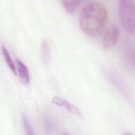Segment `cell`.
<instances>
[{
  "instance_id": "3957f363",
  "label": "cell",
  "mask_w": 135,
  "mask_h": 135,
  "mask_svg": "<svg viewBox=\"0 0 135 135\" xmlns=\"http://www.w3.org/2000/svg\"><path fill=\"white\" fill-rule=\"evenodd\" d=\"M105 75L108 81L122 94V95L130 101L131 100V94L127 84L115 73L109 71H104Z\"/></svg>"
},
{
  "instance_id": "ba28073f",
  "label": "cell",
  "mask_w": 135,
  "mask_h": 135,
  "mask_svg": "<svg viewBox=\"0 0 135 135\" xmlns=\"http://www.w3.org/2000/svg\"><path fill=\"white\" fill-rule=\"evenodd\" d=\"M61 3L65 11L68 13L72 14L77 9L81 2L78 1H62Z\"/></svg>"
},
{
  "instance_id": "6da1fadb",
  "label": "cell",
  "mask_w": 135,
  "mask_h": 135,
  "mask_svg": "<svg viewBox=\"0 0 135 135\" xmlns=\"http://www.w3.org/2000/svg\"><path fill=\"white\" fill-rule=\"evenodd\" d=\"M108 17V11L103 4L99 1H91L81 9L79 25L85 33L91 36H97L103 31Z\"/></svg>"
},
{
  "instance_id": "30bf717a",
  "label": "cell",
  "mask_w": 135,
  "mask_h": 135,
  "mask_svg": "<svg viewBox=\"0 0 135 135\" xmlns=\"http://www.w3.org/2000/svg\"><path fill=\"white\" fill-rule=\"evenodd\" d=\"M124 57L126 64L131 66H134V51L130 47H126L124 50Z\"/></svg>"
},
{
  "instance_id": "5b68a950",
  "label": "cell",
  "mask_w": 135,
  "mask_h": 135,
  "mask_svg": "<svg viewBox=\"0 0 135 135\" xmlns=\"http://www.w3.org/2000/svg\"><path fill=\"white\" fill-rule=\"evenodd\" d=\"M52 102L58 106L65 108V109L71 113L76 115L80 118L82 117V113L80 110L76 107L74 106L64 99L57 96H55L52 99Z\"/></svg>"
},
{
  "instance_id": "277c9868",
  "label": "cell",
  "mask_w": 135,
  "mask_h": 135,
  "mask_svg": "<svg viewBox=\"0 0 135 135\" xmlns=\"http://www.w3.org/2000/svg\"><path fill=\"white\" fill-rule=\"evenodd\" d=\"M120 37V30L114 24L109 26L104 32L102 37V44L106 49L112 47L117 43Z\"/></svg>"
},
{
  "instance_id": "52a82bcc",
  "label": "cell",
  "mask_w": 135,
  "mask_h": 135,
  "mask_svg": "<svg viewBox=\"0 0 135 135\" xmlns=\"http://www.w3.org/2000/svg\"><path fill=\"white\" fill-rule=\"evenodd\" d=\"M41 56L43 63L45 66L49 65L51 62V55L50 45L47 40H44L41 43Z\"/></svg>"
},
{
  "instance_id": "8992f818",
  "label": "cell",
  "mask_w": 135,
  "mask_h": 135,
  "mask_svg": "<svg viewBox=\"0 0 135 135\" xmlns=\"http://www.w3.org/2000/svg\"><path fill=\"white\" fill-rule=\"evenodd\" d=\"M16 63L17 72L21 80L24 84H28L30 80V76L27 66L19 59H16Z\"/></svg>"
},
{
  "instance_id": "7c38bea8",
  "label": "cell",
  "mask_w": 135,
  "mask_h": 135,
  "mask_svg": "<svg viewBox=\"0 0 135 135\" xmlns=\"http://www.w3.org/2000/svg\"><path fill=\"white\" fill-rule=\"evenodd\" d=\"M45 130L48 134H52L54 131V126L51 120L48 118H45L44 120Z\"/></svg>"
},
{
  "instance_id": "7a4b0ae2",
  "label": "cell",
  "mask_w": 135,
  "mask_h": 135,
  "mask_svg": "<svg viewBox=\"0 0 135 135\" xmlns=\"http://www.w3.org/2000/svg\"><path fill=\"white\" fill-rule=\"evenodd\" d=\"M134 1L122 0L119 2L118 14L119 20L124 30L130 34L134 32Z\"/></svg>"
},
{
  "instance_id": "9c48e42d",
  "label": "cell",
  "mask_w": 135,
  "mask_h": 135,
  "mask_svg": "<svg viewBox=\"0 0 135 135\" xmlns=\"http://www.w3.org/2000/svg\"><path fill=\"white\" fill-rule=\"evenodd\" d=\"M2 53H3L4 57L5 59V60L6 61V63L7 66L9 67V68L12 71V72L15 75H16V66L12 59V57H11L8 50L4 46H2Z\"/></svg>"
},
{
  "instance_id": "8fae6325",
  "label": "cell",
  "mask_w": 135,
  "mask_h": 135,
  "mask_svg": "<svg viewBox=\"0 0 135 135\" xmlns=\"http://www.w3.org/2000/svg\"><path fill=\"white\" fill-rule=\"evenodd\" d=\"M22 122H23L24 129L26 134L29 135L34 134V130L32 128L31 123H30L28 119L25 115H22Z\"/></svg>"
}]
</instances>
